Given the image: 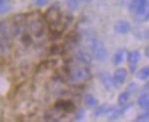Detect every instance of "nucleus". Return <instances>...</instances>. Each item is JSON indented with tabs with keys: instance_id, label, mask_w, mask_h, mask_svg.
Instances as JSON below:
<instances>
[{
	"instance_id": "nucleus-1",
	"label": "nucleus",
	"mask_w": 149,
	"mask_h": 122,
	"mask_svg": "<svg viewBox=\"0 0 149 122\" xmlns=\"http://www.w3.org/2000/svg\"><path fill=\"white\" fill-rule=\"evenodd\" d=\"M67 70V75L69 77V80L74 83H79V82H84L90 78V71L88 69L84 68V66H78L76 64V66L70 65V66H65Z\"/></svg>"
},
{
	"instance_id": "nucleus-2",
	"label": "nucleus",
	"mask_w": 149,
	"mask_h": 122,
	"mask_svg": "<svg viewBox=\"0 0 149 122\" xmlns=\"http://www.w3.org/2000/svg\"><path fill=\"white\" fill-rule=\"evenodd\" d=\"M29 30L31 32V34L33 35L35 38H41L42 35L45 34V24H44V21H41L40 18H36V19H32L30 23H29Z\"/></svg>"
},
{
	"instance_id": "nucleus-3",
	"label": "nucleus",
	"mask_w": 149,
	"mask_h": 122,
	"mask_svg": "<svg viewBox=\"0 0 149 122\" xmlns=\"http://www.w3.org/2000/svg\"><path fill=\"white\" fill-rule=\"evenodd\" d=\"M54 108L62 112V113H72L74 110H76V106L71 101H67V99H61V101H57L55 103Z\"/></svg>"
},
{
	"instance_id": "nucleus-4",
	"label": "nucleus",
	"mask_w": 149,
	"mask_h": 122,
	"mask_svg": "<svg viewBox=\"0 0 149 122\" xmlns=\"http://www.w3.org/2000/svg\"><path fill=\"white\" fill-rule=\"evenodd\" d=\"M74 59H76L77 63H79V64L88 65V64H91L93 57H92V55L88 52L83 50V49H79V50H77L76 54H74Z\"/></svg>"
},
{
	"instance_id": "nucleus-5",
	"label": "nucleus",
	"mask_w": 149,
	"mask_h": 122,
	"mask_svg": "<svg viewBox=\"0 0 149 122\" xmlns=\"http://www.w3.org/2000/svg\"><path fill=\"white\" fill-rule=\"evenodd\" d=\"M113 28H115V31L117 33H119V34H127L131 30H132L130 22L126 21V19H119V21H117L115 23V26Z\"/></svg>"
},
{
	"instance_id": "nucleus-6",
	"label": "nucleus",
	"mask_w": 149,
	"mask_h": 122,
	"mask_svg": "<svg viewBox=\"0 0 149 122\" xmlns=\"http://www.w3.org/2000/svg\"><path fill=\"white\" fill-rule=\"evenodd\" d=\"M113 82H115V87H116V83L117 85H123L126 79H127V70L120 68V69H117L113 73Z\"/></svg>"
},
{
	"instance_id": "nucleus-7",
	"label": "nucleus",
	"mask_w": 149,
	"mask_h": 122,
	"mask_svg": "<svg viewBox=\"0 0 149 122\" xmlns=\"http://www.w3.org/2000/svg\"><path fill=\"white\" fill-rule=\"evenodd\" d=\"M99 79L101 81V83L103 85V87L107 88V89H111L115 87V82H113V79L112 77L108 73V72H101L99 74Z\"/></svg>"
},
{
	"instance_id": "nucleus-8",
	"label": "nucleus",
	"mask_w": 149,
	"mask_h": 122,
	"mask_svg": "<svg viewBox=\"0 0 149 122\" xmlns=\"http://www.w3.org/2000/svg\"><path fill=\"white\" fill-rule=\"evenodd\" d=\"M130 107V105H125V106H120L119 108H112L111 111L107 114L108 115V119H109V121H113V120H117L119 116H122L125 112H126V110Z\"/></svg>"
},
{
	"instance_id": "nucleus-9",
	"label": "nucleus",
	"mask_w": 149,
	"mask_h": 122,
	"mask_svg": "<svg viewBox=\"0 0 149 122\" xmlns=\"http://www.w3.org/2000/svg\"><path fill=\"white\" fill-rule=\"evenodd\" d=\"M140 59H141V52L139 50H131L127 54V62L130 63V65H136Z\"/></svg>"
},
{
	"instance_id": "nucleus-10",
	"label": "nucleus",
	"mask_w": 149,
	"mask_h": 122,
	"mask_svg": "<svg viewBox=\"0 0 149 122\" xmlns=\"http://www.w3.org/2000/svg\"><path fill=\"white\" fill-rule=\"evenodd\" d=\"M138 104L139 106L145 110V111H148V107H149V96H148V92H143L139 96L138 98Z\"/></svg>"
},
{
	"instance_id": "nucleus-11",
	"label": "nucleus",
	"mask_w": 149,
	"mask_h": 122,
	"mask_svg": "<svg viewBox=\"0 0 149 122\" xmlns=\"http://www.w3.org/2000/svg\"><path fill=\"white\" fill-rule=\"evenodd\" d=\"M112 107L110 104H103L101 105V106H99L96 110H95V112H94V116H101V115H104V114H108L110 111H111Z\"/></svg>"
},
{
	"instance_id": "nucleus-12",
	"label": "nucleus",
	"mask_w": 149,
	"mask_h": 122,
	"mask_svg": "<svg viewBox=\"0 0 149 122\" xmlns=\"http://www.w3.org/2000/svg\"><path fill=\"white\" fill-rule=\"evenodd\" d=\"M125 55H126V50H125L124 48L118 49L117 52L115 54V57H113V63H115V65L122 64L123 61H124V58H125Z\"/></svg>"
},
{
	"instance_id": "nucleus-13",
	"label": "nucleus",
	"mask_w": 149,
	"mask_h": 122,
	"mask_svg": "<svg viewBox=\"0 0 149 122\" xmlns=\"http://www.w3.org/2000/svg\"><path fill=\"white\" fill-rule=\"evenodd\" d=\"M130 97H131V94L127 90L120 92L119 96H118V104H119V106H125V105H127Z\"/></svg>"
},
{
	"instance_id": "nucleus-14",
	"label": "nucleus",
	"mask_w": 149,
	"mask_h": 122,
	"mask_svg": "<svg viewBox=\"0 0 149 122\" xmlns=\"http://www.w3.org/2000/svg\"><path fill=\"white\" fill-rule=\"evenodd\" d=\"M69 12H76L79 8V0H64Z\"/></svg>"
},
{
	"instance_id": "nucleus-15",
	"label": "nucleus",
	"mask_w": 149,
	"mask_h": 122,
	"mask_svg": "<svg viewBox=\"0 0 149 122\" xmlns=\"http://www.w3.org/2000/svg\"><path fill=\"white\" fill-rule=\"evenodd\" d=\"M85 104L87 107H95L99 104V101L94 97L93 95H86L85 97Z\"/></svg>"
},
{
	"instance_id": "nucleus-16",
	"label": "nucleus",
	"mask_w": 149,
	"mask_h": 122,
	"mask_svg": "<svg viewBox=\"0 0 149 122\" xmlns=\"http://www.w3.org/2000/svg\"><path fill=\"white\" fill-rule=\"evenodd\" d=\"M136 77L140 79V80H147L149 78V68L148 66H145V68H142L141 70L139 71L138 73H136Z\"/></svg>"
},
{
	"instance_id": "nucleus-17",
	"label": "nucleus",
	"mask_w": 149,
	"mask_h": 122,
	"mask_svg": "<svg viewBox=\"0 0 149 122\" xmlns=\"http://www.w3.org/2000/svg\"><path fill=\"white\" fill-rule=\"evenodd\" d=\"M148 121H149V113H148V111H146L145 113L138 115V116L134 119L133 122H148Z\"/></svg>"
},
{
	"instance_id": "nucleus-18",
	"label": "nucleus",
	"mask_w": 149,
	"mask_h": 122,
	"mask_svg": "<svg viewBox=\"0 0 149 122\" xmlns=\"http://www.w3.org/2000/svg\"><path fill=\"white\" fill-rule=\"evenodd\" d=\"M49 2V0H33V5L37 7H44Z\"/></svg>"
},
{
	"instance_id": "nucleus-19",
	"label": "nucleus",
	"mask_w": 149,
	"mask_h": 122,
	"mask_svg": "<svg viewBox=\"0 0 149 122\" xmlns=\"http://www.w3.org/2000/svg\"><path fill=\"white\" fill-rule=\"evenodd\" d=\"M9 10H12V6H2V7H0V16L6 14V13H8Z\"/></svg>"
},
{
	"instance_id": "nucleus-20",
	"label": "nucleus",
	"mask_w": 149,
	"mask_h": 122,
	"mask_svg": "<svg viewBox=\"0 0 149 122\" xmlns=\"http://www.w3.org/2000/svg\"><path fill=\"white\" fill-rule=\"evenodd\" d=\"M136 89H138V87H136V85H135L134 82H131L130 86H129V89H127V91H129V92L131 94V92H134V91H135Z\"/></svg>"
},
{
	"instance_id": "nucleus-21",
	"label": "nucleus",
	"mask_w": 149,
	"mask_h": 122,
	"mask_svg": "<svg viewBox=\"0 0 149 122\" xmlns=\"http://www.w3.org/2000/svg\"><path fill=\"white\" fill-rule=\"evenodd\" d=\"M83 116H84V110H80V112H78L76 115V120H81Z\"/></svg>"
},
{
	"instance_id": "nucleus-22",
	"label": "nucleus",
	"mask_w": 149,
	"mask_h": 122,
	"mask_svg": "<svg viewBox=\"0 0 149 122\" xmlns=\"http://www.w3.org/2000/svg\"><path fill=\"white\" fill-rule=\"evenodd\" d=\"M145 55H146V57H149V47L148 46L145 48Z\"/></svg>"
},
{
	"instance_id": "nucleus-23",
	"label": "nucleus",
	"mask_w": 149,
	"mask_h": 122,
	"mask_svg": "<svg viewBox=\"0 0 149 122\" xmlns=\"http://www.w3.org/2000/svg\"><path fill=\"white\" fill-rule=\"evenodd\" d=\"M136 69V65H131V72H134Z\"/></svg>"
},
{
	"instance_id": "nucleus-24",
	"label": "nucleus",
	"mask_w": 149,
	"mask_h": 122,
	"mask_svg": "<svg viewBox=\"0 0 149 122\" xmlns=\"http://www.w3.org/2000/svg\"><path fill=\"white\" fill-rule=\"evenodd\" d=\"M5 3H6V0H0V7L5 6Z\"/></svg>"
},
{
	"instance_id": "nucleus-25",
	"label": "nucleus",
	"mask_w": 149,
	"mask_h": 122,
	"mask_svg": "<svg viewBox=\"0 0 149 122\" xmlns=\"http://www.w3.org/2000/svg\"><path fill=\"white\" fill-rule=\"evenodd\" d=\"M80 1H83V2H87V3H90V2H92L93 0H80Z\"/></svg>"
}]
</instances>
